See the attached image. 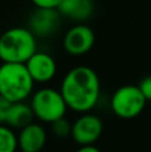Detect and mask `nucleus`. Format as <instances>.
I'll use <instances>...</instances> for the list:
<instances>
[{
    "mask_svg": "<svg viewBox=\"0 0 151 152\" xmlns=\"http://www.w3.org/2000/svg\"><path fill=\"white\" fill-rule=\"evenodd\" d=\"M60 92L68 110L78 113L91 112L100 97V80L91 67L78 66L63 77Z\"/></svg>",
    "mask_w": 151,
    "mask_h": 152,
    "instance_id": "f257e3e1",
    "label": "nucleus"
},
{
    "mask_svg": "<svg viewBox=\"0 0 151 152\" xmlns=\"http://www.w3.org/2000/svg\"><path fill=\"white\" fill-rule=\"evenodd\" d=\"M36 51V36L28 27H13L0 35V60L3 63H26Z\"/></svg>",
    "mask_w": 151,
    "mask_h": 152,
    "instance_id": "f03ea898",
    "label": "nucleus"
},
{
    "mask_svg": "<svg viewBox=\"0 0 151 152\" xmlns=\"http://www.w3.org/2000/svg\"><path fill=\"white\" fill-rule=\"evenodd\" d=\"M35 80L26 63H1L0 95L11 103L24 102L34 94Z\"/></svg>",
    "mask_w": 151,
    "mask_h": 152,
    "instance_id": "7ed1b4c3",
    "label": "nucleus"
},
{
    "mask_svg": "<svg viewBox=\"0 0 151 152\" xmlns=\"http://www.w3.org/2000/svg\"><path fill=\"white\" fill-rule=\"evenodd\" d=\"M31 107L35 118L42 123H54L55 120L66 116L68 110L67 103L62 95L60 89H54L50 87L40 88L31 95Z\"/></svg>",
    "mask_w": 151,
    "mask_h": 152,
    "instance_id": "20e7f679",
    "label": "nucleus"
},
{
    "mask_svg": "<svg viewBox=\"0 0 151 152\" xmlns=\"http://www.w3.org/2000/svg\"><path fill=\"white\" fill-rule=\"evenodd\" d=\"M147 99L139 86H122L112 94L110 107L114 115L120 119H134L143 112Z\"/></svg>",
    "mask_w": 151,
    "mask_h": 152,
    "instance_id": "39448f33",
    "label": "nucleus"
},
{
    "mask_svg": "<svg viewBox=\"0 0 151 152\" xmlns=\"http://www.w3.org/2000/svg\"><path fill=\"white\" fill-rule=\"evenodd\" d=\"M103 121L94 113L84 112L72 123L71 136L74 142L79 145L95 144V142L102 136Z\"/></svg>",
    "mask_w": 151,
    "mask_h": 152,
    "instance_id": "423d86ee",
    "label": "nucleus"
},
{
    "mask_svg": "<svg viewBox=\"0 0 151 152\" xmlns=\"http://www.w3.org/2000/svg\"><path fill=\"white\" fill-rule=\"evenodd\" d=\"M95 44V34L86 24H76L66 32L63 48L71 56H82L90 52Z\"/></svg>",
    "mask_w": 151,
    "mask_h": 152,
    "instance_id": "0eeeda50",
    "label": "nucleus"
},
{
    "mask_svg": "<svg viewBox=\"0 0 151 152\" xmlns=\"http://www.w3.org/2000/svg\"><path fill=\"white\" fill-rule=\"evenodd\" d=\"M62 13L58 8H36L28 18V28L36 37H48L60 27Z\"/></svg>",
    "mask_w": 151,
    "mask_h": 152,
    "instance_id": "6e6552de",
    "label": "nucleus"
},
{
    "mask_svg": "<svg viewBox=\"0 0 151 152\" xmlns=\"http://www.w3.org/2000/svg\"><path fill=\"white\" fill-rule=\"evenodd\" d=\"M26 66L35 83L40 84L50 83L58 72V66L54 56L42 51H36L26 61Z\"/></svg>",
    "mask_w": 151,
    "mask_h": 152,
    "instance_id": "1a4fd4ad",
    "label": "nucleus"
},
{
    "mask_svg": "<svg viewBox=\"0 0 151 152\" xmlns=\"http://www.w3.org/2000/svg\"><path fill=\"white\" fill-rule=\"evenodd\" d=\"M18 148L23 152H39L47 143V131L39 123H29L19 129Z\"/></svg>",
    "mask_w": 151,
    "mask_h": 152,
    "instance_id": "9d476101",
    "label": "nucleus"
},
{
    "mask_svg": "<svg viewBox=\"0 0 151 152\" xmlns=\"http://www.w3.org/2000/svg\"><path fill=\"white\" fill-rule=\"evenodd\" d=\"M62 16L71 20L83 21L92 15V0H62L58 7Z\"/></svg>",
    "mask_w": 151,
    "mask_h": 152,
    "instance_id": "9b49d317",
    "label": "nucleus"
},
{
    "mask_svg": "<svg viewBox=\"0 0 151 152\" xmlns=\"http://www.w3.org/2000/svg\"><path fill=\"white\" fill-rule=\"evenodd\" d=\"M34 119H35V113L32 111L31 104H27L26 100L24 102H15L11 104L5 124L10 126L11 128L21 129L23 127L32 123Z\"/></svg>",
    "mask_w": 151,
    "mask_h": 152,
    "instance_id": "f8f14e48",
    "label": "nucleus"
},
{
    "mask_svg": "<svg viewBox=\"0 0 151 152\" xmlns=\"http://www.w3.org/2000/svg\"><path fill=\"white\" fill-rule=\"evenodd\" d=\"M18 148V135L10 126L0 123V152H13Z\"/></svg>",
    "mask_w": 151,
    "mask_h": 152,
    "instance_id": "ddd939ff",
    "label": "nucleus"
},
{
    "mask_svg": "<svg viewBox=\"0 0 151 152\" xmlns=\"http://www.w3.org/2000/svg\"><path fill=\"white\" fill-rule=\"evenodd\" d=\"M51 129H52L54 135L60 139L67 136H71V129H72V124L68 120H66L64 118H60L58 120H55L54 123H51Z\"/></svg>",
    "mask_w": 151,
    "mask_h": 152,
    "instance_id": "4468645a",
    "label": "nucleus"
},
{
    "mask_svg": "<svg viewBox=\"0 0 151 152\" xmlns=\"http://www.w3.org/2000/svg\"><path fill=\"white\" fill-rule=\"evenodd\" d=\"M11 104H12V103H11L10 100L0 95V123H5L8 111H10V108H11Z\"/></svg>",
    "mask_w": 151,
    "mask_h": 152,
    "instance_id": "2eb2a0df",
    "label": "nucleus"
},
{
    "mask_svg": "<svg viewBox=\"0 0 151 152\" xmlns=\"http://www.w3.org/2000/svg\"><path fill=\"white\" fill-rule=\"evenodd\" d=\"M139 88L147 99V102H151V76H146L142 79L139 83Z\"/></svg>",
    "mask_w": 151,
    "mask_h": 152,
    "instance_id": "dca6fc26",
    "label": "nucleus"
},
{
    "mask_svg": "<svg viewBox=\"0 0 151 152\" xmlns=\"http://www.w3.org/2000/svg\"><path fill=\"white\" fill-rule=\"evenodd\" d=\"M36 8H58L62 0H31Z\"/></svg>",
    "mask_w": 151,
    "mask_h": 152,
    "instance_id": "f3484780",
    "label": "nucleus"
},
{
    "mask_svg": "<svg viewBox=\"0 0 151 152\" xmlns=\"http://www.w3.org/2000/svg\"><path fill=\"white\" fill-rule=\"evenodd\" d=\"M79 151L80 152H98L99 148L94 144H86V145H80Z\"/></svg>",
    "mask_w": 151,
    "mask_h": 152,
    "instance_id": "a211bd4d",
    "label": "nucleus"
}]
</instances>
